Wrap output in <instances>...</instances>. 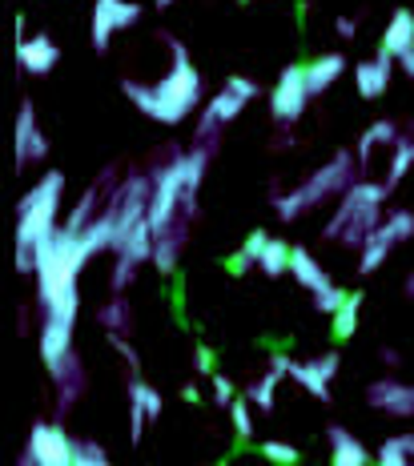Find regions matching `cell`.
<instances>
[{
	"mask_svg": "<svg viewBox=\"0 0 414 466\" xmlns=\"http://www.w3.org/2000/svg\"><path fill=\"white\" fill-rule=\"evenodd\" d=\"M209 149L194 145L189 153H177L169 165L153 173L149 198V226H153V266L157 274H173L181 258V246L189 238V221L197 213V189L206 177Z\"/></svg>",
	"mask_w": 414,
	"mask_h": 466,
	"instance_id": "cell-1",
	"label": "cell"
},
{
	"mask_svg": "<svg viewBox=\"0 0 414 466\" xmlns=\"http://www.w3.org/2000/svg\"><path fill=\"white\" fill-rule=\"evenodd\" d=\"M166 45H169V53H173L169 73L161 76L157 85L125 81L121 93L129 96V101L137 105L146 116H153V121L181 125L189 113L197 109V101H201V73L189 65V53H186V45H181L177 36H166Z\"/></svg>",
	"mask_w": 414,
	"mask_h": 466,
	"instance_id": "cell-2",
	"label": "cell"
},
{
	"mask_svg": "<svg viewBox=\"0 0 414 466\" xmlns=\"http://www.w3.org/2000/svg\"><path fill=\"white\" fill-rule=\"evenodd\" d=\"M61 193H65V173L49 169L21 201V218H16V269L21 274H28L36 266V246H41V238H49L56 229Z\"/></svg>",
	"mask_w": 414,
	"mask_h": 466,
	"instance_id": "cell-3",
	"label": "cell"
},
{
	"mask_svg": "<svg viewBox=\"0 0 414 466\" xmlns=\"http://www.w3.org/2000/svg\"><path fill=\"white\" fill-rule=\"evenodd\" d=\"M387 193H390V186L354 181V186L342 193V206L330 218V226H326V238H338L346 246H362V241L382 226L379 209H382V201H387Z\"/></svg>",
	"mask_w": 414,
	"mask_h": 466,
	"instance_id": "cell-4",
	"label": "cell"
},
{
	"mask_svg": "<svg viewBox=\"0 0 414 466\" xmlns=\"http://www.w3.org/2000/svg\"><path fill=\"white\" fill-rule=\"evenodd\" d=\"M354 186V169H350V153L338 149L334 153V161H326L322 169L314 173L310 181H302L294 193H286V198H278V218L282 221H298L306 209L322 206V201H330L334 193H346Z\"/></svg>",
	"mask_w": 414,
	"mask_h": 466,
	"instance_id": "cell-5",
	"label": "cell"
},
{
	"mask_svg": "<svg viewBox=\"0 0 414 466\" xmlns=\"http://www.w3.org/2000/svg\"><path fill=\"white\" fill-rule=\"evenodd\" d=\"M257 96V85L249 81V76H229L226 85H221V93L209 101V109L206 116H201V129H197V145H206V149H214V133H217V125H226V121H234L237 113L246 109L249 101Z\"/></svg>",
	"mask_w": 414,
	"mask_h": 466,
	"instance_id": "cell-6",
	"label": "cell"
},
{
	"mask_svg": "<svg viewBox=\"0 0 414 466\" xmlns=\"http://www.w3.org/2000/svg\"><path fill=\"white\" fill-rule=\"evenodd\" d=\"M25 462H36V466H76V442L65 434L61 422H36L33 431H28Z\"/></svg>",
	"mask_w": 414,
	"mask_h": 466,
	"instance_id": "cell-7",
	"label": "cell"
},
{
	"mask_svg": "<svg viewBox=\"0 0 414 466\" xmlns=\"http://www.w3.org/2000/svg\"><path fill=\"white\" fill-rule=\"evenodd\" d=\"M269 366H274L278 374H290L306 394H314V398H318V402H330V378L338 374V366H342V362H338V354H318L314 362H290V358L278 354Z\"/></svg>",
	"mask_w": 414,
	"mask_h": 466,
	"instance_id": "cell-8",
	"label": "cell"
},
{
	"mask_svg": "<svg viewBox=\"0 0 414 466\" xmlns=\"http://www.w3.org/2000/svg\"><path fill=\"white\" fill-rule=\"evenodd\" d=\"M310 96L314 93H310V81H306V65H290V69L278 76L274 93H269V113H274V121L290 125L306 113Z\"/></svg>",
	"mask_w": 414,
	"mask_h": 466,
	"instance_id": "cell-9",
	"label": "cell"
},
{
	"mask_svg": "<svg viewBox=\"0 0 414 466\" xmlns=\"http://www.w3.org/2000/svg\"><path fill=\"white\" fill-rule=\"evenodd\" d=\"M137 16H141V5H133V0H97L93 5V48L105 53L113 33L125 25H137Z\"/></svg>",
	"mask_w": 414,
	"mask_h": 466,
	"instance_id": "cell-10",
	"label": "cell"
},
{
	"mask_svg": "<svg viewBox=\"0 0 414 466\" xmlns=\"http://www.w3.org/2000/svg\"><path fill=\"white\" fill-rule=\"evenodd\" d=\"M366 398H370L374 410L390 414V419H414V386L382 378V382H374L370 390H366Z\"/></svg>",
	"mask_w": 414,
	"mask_h": 466,
	"instance_id": "cell-11",
	"label": "cell"
},
{
	"mask_svg": "<svg viewBox=\"0 0 414 466\" xmlns=\"http://www.w3.org/2000/svg\"><path fill=\"white\" fill-rule=\"evenodd\" d=\"M45 153H49V145H45L41 129H36V109L25 101L21 113H16V169H25V165L41 161Z\"/></svg>",
	"mask_w": 414,
	"mask_h": 466,
	"instance_id": "cell-12",
	"label": "cell"
},
{
	"mask_svg": "<svg viewBox=\"0 0 414 466\" xmlns=\"http://www.w3.org/2000/svg\"><path fill=\"white\" fill-rule=\"evenodd\" d=\"M61 61V48L53 45V36H28V41L16 45V65H21L25 73H33V76H45L53 69V65Z\"/></svg>",
	"mask_w": 414,
	"mask_h": 466,
	"instance_id": "cell-13",
	"label": "cell"
},
{
	"mask_svg": "<svg viewBox=\"0 0 414 466\" xmlns=\"http://www.w3.org/2000/svg\"><path fill=\"white\" fill-rule=\"evenodd\" d=\"M390 69H394V56H387L382 48H379V56H374V61H366V65L354 69V85H358V93L366 96V101H379V96L387 93Z\"/></svg>",
	"mask_w": 414,
	"mask_h": 466,
	"instance_id": "cell-14",
	"label": "cell"
},
{
	"mask_svg": "<svg viewBox=\"0 0 414 466\" xmlns=\"http://www.w3.org/2000/svg\"><path fill=\"white\" fill-rule=\"evenodd\" d=\"M53 382H56V419H61V414L73 410V402L85 390V370H81V362H76V354L65 358L61 370L53 374Z\"/></svg>",
	"mask_w": 414,
	"mask_h": 466,
	"instance_id": "cell-15",
	"label": "cell"
},
{
	"mask_svg": "<svg viewBox=\"0 0 414 466\" xmlns=\"http://www.w3.org/2000/svg\"><path fill=\"white\" fill-rule=\"evenodd\" d=\"M410 48H414V13L410 8H399V13L390 16L387 33H382V53L399 61V56L410 53Z\"/></svg>",
	"mask_w": 414,
	"mask_h": 466,
	"instance_id": "cell-16",
	"label": "cell"
},
{
	"mask_svg": "<svg viewBox=\"0 0 414 466\" xmlns=\"http://www.w3.org/2000/svg\"><path fill=\"white\" fill-rule=\"evenodd\" d=\"M290 274L302 281L306 289H310V294L318 298V294H326V289H334V281H330V274H326L322 266H318V261L306 254L302 246H294V258H290Z\"/></svg>",
	"mask_w": 414,
	"mask_h": 466,
	"instance_id": "cell-17",
	"label": "cell"
},
{
	"mask_svg": "<svg viewBox=\"0 0 414 466\" xmlns=\"http://www.w3.org/2000/svg\"><path fill=\"white\" fill-rule=\"evenodd\" d=\"M330 462L334 466H366L370 462V451L354 439L342 426H330Z\"/></svg>",
	"mask_w": 414,
	"mask_h": 466,
	"instance_id": "cell-18",
	"label": "cell"
},
{
	"mask_svg": "<svg viewBox=\"0 0 414 466\" xmlns=\"http://www.w3.org/2000/svg\"><path fill=\"white\" fill-rule=\"evenodd\" d=\"M346 73V56L342 53H326V56H318V61L306 65V81H310V93H326L334 81Z\"/></svg>",
	"mask_w": 414,
	"mask_h": 466,
	"instance_id": "cell-19",
	"label": "cell"
},
{
	"mask_svg": "<svg viewBox=\"0 0 414 466\" xmlns=\"http://www.w3.org/2000/svg\"><path fill=\"white\" fill-rule=\"evenodd\" d=\"M394 246H399V238H394V233L387 229V221H382V226L362 241V261H358V269H362V274H374V269L387 261V254H390Z\"/></svg>",
	"mask_w": 414,
	"mask_h": 466,
	"instance_id": "cell-20",
	"label": "cell"
},
{
	"mask_svg": "<svg viewBox=\"0 0 414 466\" xmlns=\"http://www.w3.org/2000/svg\"><path fill=\"white\" fill-rule=\"evenodd\" d=\"M146 422H149L146 382H141V378H129V434H133V442H141V434H146Z\"/></svg>",
	"mask_w": 414,
	"mask_h": 466,
	"instance_id": "cell-21",
	"label": "cell"
},
{
	"mask_svg": "<svg viewBox=\"0 0 414 466\" xmlns=\"http://www.w3.org/2000/svg\"><path fill=\"white\" fill-rule=\"evenodd\" d=\"M290 258H294V246H286V241H274V238H269L266 249H262V258H257V266H262L269 278H282L286 269H290Z\"/></svg>",
	"mask_w": 414,
	"mask_h": 466,
	"instance_id": "cell-22",
	"label": "cell"
},
{
	"mask_svg": "<svg viewBox=\"0 0 414 466\" xmlns=\"http://www.w3.org/2000/svg\"><path fill=\"white\" fill-rule=\"evenodd\" d=\"M101 198H105V193H101V186H97V189H85V198L76 201V209L69 213V221H65V229H76V233H81V229L89 226L93 218H97V206H101Z\"/></svg>",
	"mask_w": 414,
	"mask_h": 466,
	"instance_id": "cell-23",
	"label": "cell"
},
{
	"mask_svg": "<svg viewBox=\"0 0 414 466\" xmlns=\"http://www.w3.org/2000/svg\"><path fill=\"white\" fill-rule=\"evenodd\" d=\"M266 233L262 229H254L246 238V246H242V254H234V261H229V269H234V274H246L249 266H257V258H262V249H266Z\"/></svg>",
	"mask_w": 414,
	"mask_h": 466,
	"instance_id": "cell-24",
	"label": "cell"
},
{
	"mask_svg": "<svg viewBox=\"0 0 414 466\" xmlns=\"http://www.w3.org/2000/svg\"><path fill=\"white\" fill-rule=\"evenodd\" d=\"M410 165H414V141H394V161H390V169H387V186L394 189L402 177L410 173Z\"/></svg>",
	"mask_w": 414,
	"mask_h": 466,
	"instance_id": "cell-25",
	"label": "cell"
},
{
	"mask_svg": "<svg viewBox=\"0 0 414 466\" xmlns=\"http://www.w3.org/2000/svg\"><path fill=\"white\" fill-rule=\"evenodd\" d=\"M358 306H362V294H350V298L342 302L338 314H334V338H338V342H342V338H350L354 329H358Z\"/></svg>",
	"mask_w": 414,
	"mask_h": 466,
	"instance_id": "cell-26",
	"label": "cell"
},
{
	"mask_svg": "<svg viewBox=\"0 0 414 466\" xmlns=\"http://www.w3.org/2000/svg\"><path fill=\"white\" fill-rule=\"evenodd\" d=\"M286 374H278L274 366H269V374H262L254 386H249V398H254V406L257 410H274V390H278V382H282Z\"/></svg>",
	"mask_w": 414,
	"mask_h": 466,
	"instance_id": "cell-27",
	"label": "cell"
},
{
	"mask_svg": "<svg viewBox=\"0 0 414 466\" xmlns=\"http://www.w3.org/2000/svg\"><path fill=\"white\" fill-rule=\"evenodd\" d=\"M379 462L382 466H402V462H410V439L407 434H399V439H387L379 446Z\"/></svg>",
	"mask_w": 414,
	"mask_h": 466,
	"instance_id": "cell-28",
	"label": "cell"
},
{
	"mask_svg": "<svg viewBox=\"0 0 414 466\" xmlns=\"http://www.w3.org/2000/svg\"><path fill=\"white\" fill-rule=\"evenodd\" d=\"M394 141H399L394 125H390V121H374V125H370V133H366L362 145H358V157H370L374 145H394Z\"/></svg>",
	"mask_w": 414,
	"mask_h": 466,
	"instance_id": "cell-29",
	"label": "cell"
},
{
	"mask_svg": "<svg viewBox=\"0 0 414 466\" xmlns=\"http://www.w3.org/2000/svg\"><path fill=\"white\" fill-rule=\"evenodd\" d=\"M97 322H101L105 329H121V326H129V302H125V294H117L109 306H101Z\"/></svg>",
	"mask_w": 414,
	"mask_h": 466,
	"instance_id": "cell-30",
	"label": "cell"
},
{
	"mask_svg": "<svg viewBox=\"0 0 414 466\" xmlns=\"http://www.w3.org/2000/svg\"><path fill=\"white\" fill-rule=\"evenodd\" d=\"M229 419H234L237 439H249V434H254V419H249V402H242V398H234V402H229Z\"/></svg>",
	"mask_w": 414,
	"mask_h": 466,
	"instance_id": "cell-31",
	"label": "cell"
},
{
	"mask_svg": "<svg viewBox=\"0 0 414 466\" xmlns=\"http://www.w3.org/2000/svg\"><path fill=\"white\" fill-rule=\"evenodd\" d=\"M109 454H105L101 442H76V466H105Z\"/></svg>",
	"mask_w": 414,
	"mask_h": 466,
	"instance_id": "cell-32",
	"label": "cell"
},
{
	"mask_svg": "<svg viewBox=\"0 0 414 466\" xmlns=\"http://www.w3.org/2000/svg\"><path fill=\"white\" fill-rule=\"evenodd\" d=\"M262 454H266L269 462H282V466H294L298 459H302V454H298L290 442H262Z\"/></svg>",
	"mask_w": 414,
	"mask_h": 466,
	"instance_id": "cell-33",
	"label": "cell"
},
{
	"mask_svg": "<svg viewBox=\"0 0 414 466\" xmlns=\"http://www.w3.org/2000/svg\"><path fill=\"white\" fill-rule=\"evenodd\" d=\"M346 298H350V294L334 286V289H326V294H318V298H314V306L322 309V314H330V318H334V314H338V309H342V302H346Z\"/></svg>",
	"mask_w": 414,
	"mask_h": 466,
	"instance_id": "cell-34",
	"label": "cell"
},
{
	"mask_svg": "<svg viewBox=\"0 0 414 466\" xmlns=\"http://www.w3.org/2000/svg\"><path fill=\"white\" fill-rule=\"evenodd\" d=\"M109 342H113V350H117V354L125 358V362H129V370H137V366H141V362H137V350H133L129 342H125V338L117 334V329H109Z\"/></svg>",
	"mask_w": 414,
	"mask_h": 466,
	"instance_id": "cell-35",
	"label": "cell"
},
{
	"mask_svg": "<svg viewBox=\"0 0 414 466\" xmlns=\"http://www.w3.org/2000/svg\"><path fill=\"white\" fill-rule=\"evenodd\" d=\"M234 382H229V378L226 374H214V402L217 406H229V402H234Z\"/></svg>",
	"mask_w": 414,
	"mask_h": 466,
	"instance_id": "cell-36",
	"label": "cell"
},
{
	"mask_svg": "<svg viewBox=\"0 0 414 466\" xmlns=\"http://www.w3.org/2000/svg\"><path fill=\"white\" fill-rule=\"evenodd\" d=\"M194 362H197V370H201V374H209V378L217 374V370H214V350H209V346H197Z\"/></svg>",
	"mask_w": 414,
	"mask_h": 466,
	"instance_id": "cell-37",
	"label": "cell"
},
{
	"mask_svg": "<svg viewBox=\"0 0 414 466\" xmlns=\"http://www.w3.org/2000/svg\"><path fill=\"white\" fill-rule=\"evenodd\" d=\"M146 406H149V422H157V414H161V394L153 390V386H146Z\"/></svg>",
	"mask_w": 414,
	"mask_h": 466,
	"instance_id": "cell-38",
	"label": "cell"
},
{
	"mask_svg": "<svg viewBox=\"0 0 414 466\" xmlns=\"http://www.w3.org/2000/svg\"><path fill=\"white\" fill-rule=\"evenodd\" d=\"M399 65H402V73H407V76H414V48H410V53H402V56H399Z\"/></svg>",
	"mask_w": 414,
	"mask_h": 466,
	"instance_id": "cell-39",
	"label": "cell"
},
{
	"mask_svg": "<svg viewBox=\"0 0 414 466\" xmlns=\"http://www.w3.org/2000/svg\"><path fill=\"white\" fill-rule=\"evenodd\" d=\"M338 36H354V21H350V16H338Z\"/></svg>",
	"mask_w": 414,
	"mask_h": 466,
	"instance_id": "cell-40",
	"label": "cell"
},
{
	"mask_svg": "<svg viewBox=\"0 0 414 466\" xmlns=\"http://www.w3.org/2000/svg\"><path fill=\"white\" fill-rule=\"evenodd\" d=\"M153 5H157V8H169V5H173V0H153Z\"/></svg>",
	"mask_w": 414,
	"mask_h": 466,
	"instance_id": "cell-41",
	"label": "cell"
},
{
	"mask_svg": "<svg viewBox=\"0 0 414 466\" xmlns=\"http://www.w3.org/2000/svg\"><path fill=\"white\" fill-rule=\"evenodd\" d=\"M407 439H410V459H414V434H407Z\"/></svg>",
	"mask_w": 414,
	"mask_h": 466,
	"instance_id": "cell-42",
	"label": "cell"
},
{
	"mask_svg": "<svg viewBox=\"0 0 414 466\" xmlns=\"http://www.w3.org/2000/svg\"><path fill=\"white\" fill-rule=\"evenodd\" d=\"M410 294H414V278H410Z\"/></svg>",
	"mask_w": 414,
	"mask_h": 466,
	"instance_id": "cell-43",
	"label": "cell"
}]
</instances>
